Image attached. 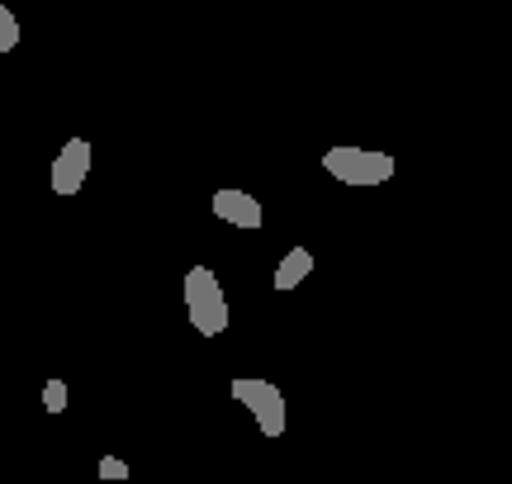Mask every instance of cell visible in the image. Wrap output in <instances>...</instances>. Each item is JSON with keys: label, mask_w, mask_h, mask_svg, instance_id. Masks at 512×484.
Masks as SVG:
<instances>
[{"label": "cell", "mask_w": 512, "mask_h": 484, "mask_svg": "<svg viewBox=\"0 0 512 484\" xmlns=\"http://www.w3.org/2000/svg\"><path fill=\"white\" fill-rule=\"evenodd\" d=\"M185 318L200 337H219L228 333L233 323V309H228V295H223L219 276L209 266H190L185 271Z\"/></svg>", "instance_id": "obj_1"}, {"label": "cell", "mask_w": 512, "mask_h": 484, "mask_svg": "<svg viewBox=\"0 0 512 484\" xmlns=\"http://www.w3.org/2000/svg\"><path fill=\"white\" fill-rule=\"evenodd\" d=\"M323 171H328L332 181H342V186H384V181H394V157L380 148H351V143H337V148L323 152Z\"/></svg>", "instance_id": "obj_2"}, {"label": "cell", "mask_w": 512, "mask_h": 484, "mask_svg": "<svg viewBox=\"0 0 512 484\" xmlns=\"http://www.w3.org/2000/svg\"><path fill=\"white\" fill-rule=\"evenodd\" d=\"M233 399H238L242 409L261 423V432H266V437H280V432H285L290 409H285V394H280V385H271V380H252V375H238V380H233Z\"/></svg>", "instance_id": "obj_3"}, {"label": "cell", "mask_w": 512, "mask_h": 484, "mask_svg": "<svg viewBox=\"0 0 512 484\" xmlns=\"http://www.w3.org/2000/svg\"><path fill=\"white\" fill-rule=\"evenodd\" d=\"M86 176H91V143L86 138H67L62 152L53 157L48 186H53V195H76V190L86 186Z\"/></svg>", "instance_id": "obj_4"}, {"label": "cell", "mask_w": 512, "mask_h": 484, "mask_svg": "<svg viewBox=\"0 0 512 484\" xmlns=\"http://www.w3.org/2000/svg\"><path fill=\"white\" fill-rule=\"evenodd\" d=\"M214 214H219L228 228H242V233L261 228V200L247 195V190H233V186L214 190Z\"/></svg>", "instance_id": "obj_5"}, {"label": "cell", "mask_w": 512, "mask_h": 484, "mask_svg": "<svg viewBox=\"0 0 512 484\" xmlns=\"http://www.w3.org/2000/svg\"><path fill=\"white\" fill-rule=\"evenodd\" d=\"M309 276H313V252L309 247H290V252L280 257V266H275V290L285 295L294 285H304Z\"/></svg>", "instance_id": "obj_6"}, {"label": "cell", "mask_w": 512, "mask_h": 484, "mask_svg": "<svg viewBox=\"0 0 512 484\" xmlns=\"http://www.w3.org/2000/svg\"><path fill=\"white\" fill-rule=\"evenodd\" d=\"M19 48V19L10 5H0V53H15Z\"/></svg>", "instance_id": "obj_7"}, {"label": "cell", "mask_w": 512, "mask_h": 484, "mask_svg": "<svg viewBox=\"0 0 512 484\" xmlns=\"http://www.w3.org/2000/svg\"><path fill=\"white\" fill-rule=\"evenodd\" d=\"M67 399H72V394H67V380H48V385H43V409L48 413H62Z\"/></svg>", "instance_id": "obj_8"}, {"label": "cell", "mask_w": 512, "mask_h": 484, "mask_svg": "<svg viewBox=\"0 0 512 484\" xmlns=\"http://www.w3.org/2000/svg\"><path fill=\"white\" fill-rule=\"evenodd\" d=\"M100 480H128V461H119V456H100Z\"/></svg>", "instance_id": "obj_9"}]
</instances>
